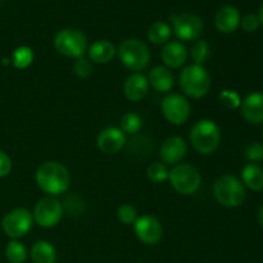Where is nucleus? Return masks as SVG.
<instances>
[{"label": "nucleus", "mask_w": 263, "mask_h": 263, "mask_svg": "<svg viewBox=\"0 0 263 263\" xmlns=\"http://www.w3.org/2000/svg\"><path fill=\"white\" fill-rule=\"evenodd\" d=\"M240 14L236 8L226 5L217 12L215 18V25L217 30L222 33H231L239 27Z\"/></svg>", "instance_id": "nucleus-19"}, {"label": "nucleus", "mask_w": 263, "mask_h": 263, "mask_svg": "<svg viewBox=\"0 0 263 263\" xmlns=\"http://www.w3.org/2000/svg\"><path fill=\"white\" fill-rule=\"evenodd\" d=\"M138 211L131 204H122L117 210V218L125 225H133L138 220Z\"/></svg>", "instance_id": "nucleus-31"}, {"label": "nucleus", "mask_w": 263, "mask_h": 263, "mask_svg": "<svg viewBox=\"0 0 263 263\" xmlns=\"http://www.w3.org/2000/svg\"><path fill=\"white\" fill-rule=\"evenodd\" d=\"M121 130L125 134H128V135H135L140 131V128L143 127V120L139 115L136 113H125V115L121 117Z\"/></svg>", "instance_id": "nucleus-26"}, {"label": "nucleus", "mask_w": 263, "mask_h": 263, "mask_svg": "<svg viewBox=\"0 0 263 263\" xmlns=\"http://www.w3.org/2000/svg\"><path fill=\"white\" fill-rule=\"evenodd\" d=\"M213 195L221 205L236 208L246 200V189L243 182L233 175H223L213 184Z\"/></svg>", "instance_id": "nucleus-4"}, {"label": "nucleus", "mask_w": 263, "mask_h": 263, "mask_svg": "<svg viewBox=\"0 0 263 263\" xmlns=\"http://www.w3.org/2000/svg\"><path fill=\"white\" fill-rule=\"evenodd\" d=\"M174 33L179 40L193 41L198 40L203 33V22L197 14L182 13L171 17Z\"/></svg>", "instance_id": "nucleus-10"}, {"label": "nucleus", "mask_w": 263, "mask_h": 263, "mask_svg": "<svg viewBox=\"0 0 263 263\" xmlns=\"http://www.w3.org/2000/svg\"><path fill=\"white\" fill-rule=\"evenodd\" d=\"M221 141V131L217 123L208 118H203L194 123L190 131V143L193 148L203 156L216 152Z\"/></svg>", "instance_id": "nucleus-2"}, {"label": "nucleus", "mask_w": 263, "mask_h": 263, "mask_svg": "<svg viewBox=\"0 0 263 263\" xmlns=\"http://www.w3.org/2000/svg\"><path fill=\"white\" fill-rule=\"evenodd\" d=\"M259 21H261V23L263 25V4L261 5V8H259Z\"/></svg>", "instance_id": "nucleus-37"}, {"label": "nucleus", "mask_w": 263, "mask_h": 263, "mask_svg": "<svg viewBox=\"0 0 263 263\" xmlns=\"http://www.w3.org/2000/svg\"><path fill=\"white\" fill-rule=\"evenodd\" d=\"M74 74L80 79H87L92 72V63L90 59L85 58V57H80V58L74 59L73 66H72Z\"/></svg>", "instance_id": "nucleus-32"}, {"label": "nucleus", "mask_w": 263, "mask_h": 263, "mask_svg": "<svg viewBox=\"0 0 263 263\" xmlns=\"http://www.w3.org/2000/svg\"><path fill=\"white\" fill-rule=\"evenodd\" d=\"M33 263H55L57 252L53 244L46 240H39L32 246L30 252Z\"/></svg>", "instance_id": "nucleus-21"}, {"label": "nucleus", "mask_w": 263, "mask_h": 263, "mask_svg": "<svg viewBox=\"0 0 263 263\" xmlns=\"http://www.w3.org/2000/svg\"><path fill=\"white\" fill-rule=\"evenodd\" d=\"M179 84L185 95L199 99L210 91L211 76L204 66L190 64L180 72Z\"/></svg>", "instance_id": "nucleus-3"}, {"label": "nucleus", "mask_w": 263, "mask_h": 263, "mask_svg": "<svg viewBox=\"0 0 263 263\" xmlns=\"http://www.w3.org/2000/svg\"><path fill=\"white\" fill-rule=\"evenodd\" d=\"M5 257L10 263H23L27 258V249L21 241L12 240L5 248Z\"/></svg>", "instance_id": "nucleus-25"}, {"label": "nucleus", "mask_w": 263, "mask_h": 263, "mask_svg": "<svg viewBox=\"0 0 263 263\" xmlns=\"http://www.w3.org/2000/svg\"><path fill=\"white\" fill-rule=\"evenodd\" d=\"M37 186L49 197L63 194L71 184V175L66 166L55 161H48L37 167L35 174Z\"/></svg>", "instance_id": "nucleus-1"}, {"label": "nucleus", "mask_w": 263, "mask_h": 263, "mask_svg": "<svg viewBox=\"0 0 263 263\" xmlns=\"http://www.w3.org/2000/svg\"><path fill=\"white\" fill-rule=\"evenodd\" d=\"M134 231L139 240L146 246H156L163 236L162 223L156 216L143 215L134 223Z\"/></svg>", "instance_id": "nucleus-12"}, {"label": "nucleus", "mask_w": 263, "mask_h": 263, "mask_svg": "<svg viewBox=\"0 0 263 263\" xmlns=\"http://www.w3.org/2000/svg\"><path fill=\"white\" fill-rule=\"evenodd\" d=\"M171 26L167 25L166 22H154L148 30V39L151 43L156 45H162V44L168 43L171 37Z\"/></svg>", "instance_id": "nucleus-23"}, {"label": "nucleus", "mask_w": 263, "mask_h": 263, "mask_svg": "<svg viewBox=\"0 0 263 263\" xmlns=\"http://www.w3.org/2000/svg\"><path fill=\"white\" fill-rule=\"evenodd\" d=\"M63 215V205L54 197H45L39 200L32 213L33 221L44 229H50L58 225Z\"/></svg>", "instance_id": "nucleus-9"}, {"label": "nucleus", "mask_w": 263, "mask_h": 263, "mask_svg": "<svg viewBox=\"0 0 263 263\" xmlns=\"http://www.w3.org/2000/svg\"><path fill=\"white\" fill-rule=\"evenodd\" d=\"M240 112L244 120L249 123L263 122V94L262 92H253L248 95L241 102Z\"/></svg>", "instance_id": "nucleus-17"}, {"label": "nucleus", "mask_w": 263, "mask_h": 263, "mask_svg": "<svg viewBox=\"0 0 263 263\" xmlns=\"http://www.w3.org/2000/svg\"><path fill=\"white\" fill-rule=\"evenodd\" d=\"M125 145V133L115 126L102 130L97 138V146L105 154H117Z\"/></svg>", "instance_id": "nucleus-13"}, {"label": "nucleus", "mask_w": 263, "mask_h": 263, "mask_svg": "<svg viewBox=\"0 0 263 263\" xmlns=\"http://www.w3.org/2000/svg\"><path fill=\"white\" fill-rule=\"evenodd\" d=\"M259 23H261V21L256 14H247L241 20V27L247 32H254L259 27Z\"/></svg>", "instance_id": "nucleus-34"}, {"label": "nucleus", "mask_w": 263, "mask_h": 263, "mask_svg": "<svg viewBox=\"0 0 263 263\" xmlns=\"http://www.w3.org/2000/svg\"><path fill=\"white\" fill-rule=\"evenodd\" d=\"M241 179L244 185L251 190L259 192L263 189V170L257 164H247L241 171Z\"/></svg>", "instance_id": "nucleus-22"}, {"label": "nucleus", "mask_w": 263, "mask_h": 263, "mask_svg": "<svg viewBox=\"0 0 263 263\" xmlns=\"http://www.w3.org/2000/svg\"><path fill=\"white\" fill-rule=\"evenodd\" d=\"M115 45L108 40H98L90 45L87 49V54H89V59L91 63L98 64H105L109 63L113 58L116 57Z\"/></svg>", "instance_id": "nucleus-20"}, {"label": "nucleus", "mask_w": 263, "mask_h": 263, "mask_svg": "<svg viewBox=\"0 0 263 263\" xmlns=\"http://www.w3.org/2000/svg\"><path fill=\"white\" fill-rule=\"evenodd\" d=\"M117 54L121 63L134 72H140L145 69L151 62L149 48L138 39H127L122 41Z\"/></svg>", "instance_id": "nucleus-5"}, {"label": "nucleus", "mask_w": 263, "mask_h": 263, "mask_svg": "<svg viewBox=\"0 0 263 263\" xmlns=\"http://www.w3.org/2000/svg\"><path fill=\"white\" fill-rule=\"evenodd\" d=\"M146 79H148L149 86H152L158 92H168L175 84L171 69L164 66L153 67Z\"/></svg>", "instance_id": "nucleus-18"}, {"label": "nucleus", "mask_w": 263, "mask_h": 263, "mask_svg": "<svg viewBox=\"0 0 263 263\" xmlns=\"http://www.w3.org/2000/svg\"><path fill=\"white\" fill-rule=\"evenodd\" d=\"M246 157L252 162H259L263 159V145L259 143H252L246 148Z\"/></svg>", "instance_id": "nucleus-33"}, {"label": "nucleus", "mask_w": 263, "mask_h": 263, "mask_svg": "<svg viewBox=\"0 0 263 263\" xmlns=\"http://www.w3.org/2000/svg\"><path fill=\"white\" fill-rule=\"evenodd\" d=\"M149 82L140 72L131 73L123 84V94L131 102H140L148 95Z\"/></svg>", "instance_id": "nucleus-16"}, {"label": "nucleus", "mask_w": 263, "mask_h": 263, "mask_svg": "<svg viewBox=\"0 0 263 263\" xmlns=\"http://www.w3.org/2000/svg\"><path fill=\"white\" fill-rule=\"evenodd\" d=\"M33 216L26 208H15L8 212L2 221V228L5 235L12 239L23 238L30 233L33 225Z\"/></svg>", "instance_id": "nucleus-8"}, {"label": "nucleus", "mask_w": 263, "mask_h": 263, "mask_svg": "<svg viewBox=\"0 0 263 263\" xmlns=\"http://www.w3.org/2000/svg\"><path fill=\"white\" fill-rule=\"evenodd\" d=\"M187 153L186 141L180 136H171L163 141L159 157L164 164H179Z\"/></svg>", "instance_id": "nucleus-14"}, {"label": "nucleus", "mask_w": 263, "mask_h": 263, "mask_svg": "<svg viewBox=\"0 0 263 263\" xmlns=\"http://www.w3.org/2000/svg\"><path fill=\"white\" fill-rule=\"evenodd\" d=\"M162 113L171 125L180 126L187 121L190 116V103L180 94H170L162 102Z\"/></svg>", "instance_id": "nucleus-11"}, {"label": "nucleus", "mask_w": 263, "mask_h": 263, "mask_svg": "<svg viewBox=\"0 0 263 263\" xmlns=\"http://www.w3.org/2000/svg\"><path fill=\"white\" fill-rule=\"evenodd\" d=\"M221 104L226 107L228 109H236L241 105V98L234 90H222L218 95Z\"/></svg>", "instance_id": "nucleus-30"}, {"label": "nucleus", "mask_w": 263, "mask_h": 263, "mask_svg": "<svg viewBox=\"0 0 263 263\" xmlns=\"http://www.w3.org/2000/svg\"><path fill=\"white\" fill-rule=\"evenodd\" d=\"M168 181L179 194L193 195L199 190L202 176L197 167L189 163H179L175 164L170 171Z\"/></svg>", "instance_id": "nucleus-6"}, {"label": "nucleus", "mask_w": 263, "mask_h": 263, "mask_svg": "<svg viewBox=\"0 0 263 263\" xmlns=\"http://www.w3.org/2000/svg\"><path fill=\"white\" fill-rule=\"evenodd\" d=\"M168 174L170 171L167 170L166 164L162 163V162H153L146 168V176L154 184H159V182L168 180Z\"/></svg>", "instance_id": "nucleus-28"}, {"label": "nucleus", "mask_w": 263, "mask_h": 263, "mask_svg": "<svg viewBox=\"0 0 263 263\" xmlns=\"http://www.w3.org/2000/svg\"><path fill=\"white\" fill-rule=\"evenodd\" d=\"M190 57H192L194 64L203 66L211 57L210 44L205 40H198L197 43L193 45L192 51H190Z\"/></svg>", "instance_id": "nucleus-27"}, {"label": "nucleus", "mask_w": 263, "mask_h": 263, "mask_svg": "<svg viewBox=\"0 0 263 263\" xmlns=\"http://www.w3.org/2000/svg\"><path fill=\"white\" fill-rule=\"evenodd\" d=\"M62 205H63L64 212L67 211L71 216H81L85 210L84 200L80 197H77V195H71V197H68L63 203H62Z\"/></svg>", "instance_id": "nucleus-29"}, {"label": "nucleus", "mask_w": 263, "mask_h": 263, "mask_svg": "<svg viewBox=\"0 0 263 263\" xmlns=\"http://www.w3.org/2000/svg\"><path fill=\"white\" fill-rule=\"evenodd\" d=\"M161 57L168 69L181 68L187 59V49L180 41H168L164 44Z\"/></svg>", "instance_id": "nucleus-15"}, {"label": "nucleus", "mask_w": 263, "mask_h": 263, "mask_svg": "<svg viewBox=\"0 0 263 263\" xmlns=\"http://www.w3.org/2000/svg\"><path fill=\"white\" fill-rule=\"evenodd\" d=\"M258 222L263 229V204L261 205V208H259V211H258Z\"/></svg>", "instance_id": "nucleus-36"}, {"label": "nucleus", "mask_w": 263, "mask_h": 263, "mask_svg": "<svg viewBox=\"0 0 263 263\" xmlns=\"http://www.w3.org/2000/svg\"><path fill=\"white\" fill-rule=\"evenodd\" d=\"M54 48L59 54L68 58L84 57L87 50V39L84 32L74 28H64L54 37Z\"/></svg>", "instance_id": "nucleus-7"}, {"label": "nucleus", "mask_w": 263, "mask_h": 263, "mask_svg": "<svg viewBox=\"0 0 263 263\" xmlns=\"http://www.w3.org/2000/svg\"><path fill=\"white\" fill-rule=\"evenodd\" d=\"M33 58H35V55H33L32 49L28 48V46H20L13 51L12 63L15 68L26 69L32 64Z\"/></svg>", "instance_id": "nucleus-24"}, {"label": "nucleus", "mask_w": 263, "mask_h": 263, "mask_svg": "<svg viewBox=\"0 0 263 263\" xmlns=\"http://www.w3.org/2000/svg\"><path fill=\"white\" fill-rule=\"evenodd\" d=\"M12 170V161L5 152L0 151V179L9 175Z\"/></svg>", "instance_id": "nucleus-35"}]
</instances>
